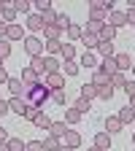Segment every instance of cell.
Returning a JSON list of instances; mask_svg holds the SVG:
<instances>
[{
  "mask_svg": "<svg viewBox=\"0 0 135 151\" xmlns=\"http://www.w3.org/2000/svg\"><path fill=\"white\" fill-rule=\"evenodd\" d=\"M49 97H51V89H49L46 84H35L32 92H30V97H27V103H32V105H38V108L43 111V105H46Z\"/></svg>",
  "mask_w": 135,
  "mask_h": 151,
  "instance_id": "1",
  "label": "cell"
},
{
  "mask_svg": "<svg viewBox=\"0 0 135 151\" xmlns=\"http://www.w3.org/2000/svg\"><path fill=\"white\" fill-rule=\"evenodd\" d=\"M25 51L30 54V57H43V41L38 35H25Z\"/></svg>",
  "mask_w": 135,
  "mask_h": 151,
  "instance_id": "2",
  "label": "cell"
},
{
  "mask_svg": "<svg viewBox=\"0 0 135 151\" xmlns=\"http://www.w3.org/2000/svg\"><path fill=\"white\" fill-rule=\"evenodd\" d=\"M22 84H25L27 89H32L35 84H43V78H41L32 68H22Z\"/></svg>",
  "mask_w": 135,
  "mask_h": 151,
  "instance_id": "3",
  "label": "cell"
},
{
  "mask_svg": "<svg viewBox=\"0 0 135 151\" xmlns=\"http://www.w3.org/2000/svg\"><path fill=\"white\" fill-rule=\"evenodd\" d=\"M105 8H103V0H92L89 3V19H95V22H105Z\"/></svg>",
  "mask_w": 135,
  "mask_h": 151,
  "instance_id": "4",
  "label": "cell"
},
{
  "mask_svg": "<svg viewBox=\"0 0 135 151\" xmlns=\"http://www.w3.org/2000/svg\"><path fill=\"white\" fill-rule=\"evenodd\" d=\"M25 30H27V32H38V30H43V19H41V14L30 11V14H27V24H25Z\"/></svg>",
  "mask_w": 135,
  "mask_h": 151,
  "instance_id": "5",
  "label": "cell"
},
{
  "mask_svg": "<svg viewBox=\"0 0 135 151\" xmlns=\"http://www.w3.org/2000/svg\"><path fill=\"white\" fill-rule=\"evenodd\" d=\"M43 84H46L49 89H65V76H62L60 70H57V73H49Z\"/></svg>",
  "mask_w": 135,
  "mask_h": 151,
  "instance_id": "6",
  "label": "cell"
},
{
  "mask_svg": "<svg viewBox=\"0 0 135 151\" xmlns=\"http://www.w3.org/2000/svg\"><path fill=\"white\" fill-rule=\"evenodd\" d=\"M105 24H111L113 30H119L122 24H127V19H124V11H119V8H113L111 14H108V22Z\"/></svg>",
  "mask_w": 135,
  "mask_h": 151,
  "instance_id": "7",
  "label": "cell"
},
{
  "mask_svg": "<svg viewBox=\"0 0 135 151\" xmlns=\"http://www.w3.org/2000/svg\"><path fill=\"white\" fill-rule=\"evenodd\" d=\"M6 41H25V27L22 24H8V32H6Z\"/></svg>",
  "mask_w": 135,
  "mask_h": 151,
  "instance_id": "8",
  "label": "cell"
},
{
  "mask_svg": "<svg viewBox=\"0 0 135 151\" xmlns=\"http://www.w3.org/2000/svg\"><path fill=\"white\" fill-rule=\"evenodd\" d=\"M92 84L97 86V89H100V86H108V84H111V76L103 73L100 68H95V73H92Z\"/></svg>",
  "mask_w": 135,
  "mask_h": 151,
  "instance_id": "9",
  "label": "cell"
},
{
  "mask_svg": "<svg viewBox=\"0 0 135 151\" xmlns=\"http://www.w3.org/2000/svg\"><path fill=\"white\" fill-rule=\"evenodd\" d=\"M62 146H70V148H79L81 146V135L76 129H68L65 132V138H62Z\"/></svg>",
  "mask_w": 135,
  "mask_h": 151,
  "instance_id": "10",
  "label": "cell"
},
{
  "mask_svg": "<svg viewBox=\"0 0 135 151\" xmlns=\"http://www.w3.org/2000/svg\"><path fill=\"white\" fill-rule=\"evenodd\" d=\"M68 129H70V127H68L65 122H51V127H49V135H54V138H60V140H62Z\"/></svg>",
  "mask_w": 135,
  "mask_h": 151,
  "instance_id": "11",
  "label": "cell"
},
{
  "mask_svg": "<svg viewBox=\"0 0 135 151\" xmlns=\"http://www.w3.org/2000/svg\"><path fill=\"white\" fill-rule=\"evenodd\" d=\"M79 41L87 46V51H92V49H97L100 38H97V35H92V32H81V38H79Z\"/></svg>",
  "mask_w": 135,
  "mask_h": 151,
  "instance_id": "12",
  "label": "cell"
},
{
  "mask_svg": "<svg viewBox=\"0 0 135 151\" xmlns=\"http://www.w3.org/2000/svg\"><path fill=\"white\" fill-rule=\"evenodd\" d=\"M14 19H16V11H14V6H11V0H8V3H6V8L0 11V22L14 24Z\"/></svg>",
  "mask_w": 135,
  "mask_h": 151,
  "instance_id": "13",
  "label": "cell"
},
{
  "mask_svg": "<svg viewBox=\"0 0 135 151\" xmlns=\"http://www.w3.org/2000/svg\"><path fill=\"white\" fill-rule=\"evenodd\" d=\"M122 122H119V116H108L105 119V132H108V135H113V132H122Z\"/></svg>",
  "mask_w": 135,
  "mask_h": 151,
  "instance_id": "14",
  "label": "cell"
},
{
  "mask_svg": "<svg viewBox=\"0 0 135 151\" xmlns=\"http://www.w3.org/2000/svg\"><path fill=\"white\" fill-rule=\"evenodd\" d=\"M95 146H97L100 151H108L111 148V135L108 132H97V135H95Z\"/></svg>",
  "mask_w": 135,
  "mask_h": 151,
  "instance_id": "15",
  "label": "cell"
},
{
  "mask_svg": "<svg viewBox=\"0 0 135 151\" xmlns=\"http://www.w3.org/2000/svg\"><path fill=\"white\" fill-rule=\"evenodd\" d=\"M79 97H84V100H89V103H92L95 97H97V86H95L92 81H89V84H84V86H81V94H79Z\"/></svg>",
  "mask_w": 135,
  "mask_h": 151,
  "instance_id": "16",
  "label": "cell"
},
{
  "mask_svg": "<svg viewBox=\"0 0 135 151\" xmlns=\"http://www.w3.org/2000/svg\"><path fill=\"white\" fill-rule=\"evenodd\" d=\"M113 60H116V68H119L122 73L132 68V60H130V54H113Z\"/></svg>",
  "mask_w": 135,
  "mask_h": 151,
  "instance_id": "17",
  "label": "cell"
},
{
  "mask_svg": "<svg viewBox=\"0 0 135 151\" xmlns=\"http://www.w3.org/2000/svg\"><path fill=\"white\" fill-rule=\"evenodd\" d=\"M25 105H27V100H25V97H11V100H8V108H11L14 113H19V116L25 113Z\"/></svg>",
  "mask_w": 135,
  "mask_h": 151,
  "instance_id": "18",
  "label": "cell"
},
{
  "mask_svg": "<svg viewBox=\"0 0 135 151\" xmlns=\"http://www.w3.org/2000/svg\"><path fill=\"white\" fill-rule=\"evenodd\" d=\"M97 68H100L103 73H108V76H113V73L119 70V68H116V60H113V57H105V60H103V62H100Z\"/></svg>",
  "mask_w": 135,
  "mask_h": 151,
  "instance_id": "19",
  "label": "cell"
},
{
  "mask_svg": "<svg viewBox=\"0 0 135 151\" xmlns=\"http://www.w3.org/2000/svg\"><path fill=\"white\" fill-rule=\"evenodd\" d=\"M60 146H62L60 138H54V135H46L43 138V151H60Z\"/></svg>",
  "mask_w": 135,
  "mask_h": 151,
  "instance_id": "20",
  "label": "cell"
},
{
  "mask_svg": "<svg viewBox=\"0 0 135 151\" xmlns=\"http://www.w3.org/2000/svg\"><path fill=\"white\" fill-rule=\"evenodd\" d=\"M11 6H14V11H16V14H30L32 0H11Z\"/></svg>",
  "mask_w": 135,
  "mask_h": 151,
  "instance_id": "21",
  "label": "cell"
},
{
  "mask_svg": "<svg viewBox=\"0 0 135 151\" xmlns=\"http://www.w3.org/2000/svg\"><path fill=\"white\" fill-rule=\"evenodd\" d=\"M79 65H81V68H97L100 62H97V57H95L92 51H84V54H81V62H79Z\"/></svg>",
  "mask_w": 135,
  "mask_h": 151,
  "instance_id": "22",
  "label": "cell"
},
{
  "mask_svg": "<svg viewBox=\"0 0 135 151\" xmlns=\"http://www.w3.org/2000/svg\"><path fill=\"white\" fill-rule=\"evenodd\" d=\"M38 113H41V108H38V105H32V103H27V105H25V113H22V119L35 122V119H38Z\"/></svg>",
  "mask_w": 135,
  "mask_h": 151,
  "instance_id": "23",
  "label": "cell"
},
{
  "mask_svg": "<svg viewBox=\"0 0 135 151\" xmlns=\"http://www.w3.org/2000/svg\"><path fill=\"white\" fill-rule=\"evenodd\" d=\"M116 116H119V122H122V124H130V122H135V111H132L130 105H124V108L116 113Z\"/></svg>",
  "mask_w": 135,
  "mask_h": 151,
  "instance_id": "24",
  "label": "cell"
},
{
  "mask_svg": "<svg viewBox=\"0 0 135 151\" xmlns=\"http://www.w3.org/2000/svg\"><path fill=\"white\" fill-rule=\"evenodd\" d=\"M124 84H127V76H124L122 70H116V73L111 76V86H113V89H124Z\"/></svg>",
  "mask_w": 135,
  "mask_h": 151,
  "instance_id": "25",
  "label": "cell"
},
{
  "mask_svg": "<svg viewBox=\"0 0 135 151\" xmlns=\"http://www.w3.org/2000/svg\"><path fill=\"white\" fill-rule=\"evenodd\" d=\"M51 103H57V105H65L68 103V92L65 89H51V97H49Z\"/></svg>",
  "mask_w": 135,
  "mask_h": 151,
  "instance_id": "26",
  "label": "cell"
},
{
  "mask_svg": "<svg viewBox=\"0 0 135 151\" xmlns=\"http://www.w3.org/2000/svg\"><path fill=\"white\" fill-rule=\"evenodd\" d=\"M97 51H100L103 60H105V57H113V54H116V51H113V43H111V41H100V43H97Z\"/></svg>",
  "mask_w": 135,
  "mask_h": 151,
  "instance_id": "27",
  "label": "cell"
},
{
  "mask_svg": "<svg viewBox=\"0 0 135 151\" xmlns=\"http://www.w3.org/2000/svg\"><path fill=\"white\" fill-rule=\"evenodd\" d=\"M43 35H46V41H60L62 30L57 27V24H49V27H43Z\"/></svg>",
  "mask_w": 135,
  "mask_h": 151,
  "instance_id": "28",
  "label": "cell"
},
{
  "mask_svg": "<svg viewBox=\"0 0 135 151\" xmlns=\"http://www.w3.org/2000/svg\"><path fill=\"white\" fill-rule=\"evenodd\" d=\"M32 124H35L38 129H43V132H49V127H51V119H49V116H46V113L41 111V113H38V119H35Z\"/></svg>",
  "mask_w": 135,
  "mask_h": 151,
  "instance_id": "29",
  "label": "cell"
},
{
  "mask_svg": "<svg viewBox=\"0 0 135 151\" xmlns=\"http://www.w3.org/2000/svg\"><path fill=\"white\" fill-rule=\"evenodd\" d=\"M43 70H46V76L60 70V62H57V57H43Z\"/></svg>",
  "mask_w": 135,
  "mask_h": 151,
  "instance_id": "30",
  "label": "cell"
},
{
  "mask_svg": "<svg viewBox=\"0 0 135 151\" xmlns=\"http://www.w3.org/2000/svg\"><path fill=\"white\" fill-rule=\"evenodd\" d=\"M60 68L65 70V76H76V73L81 70V65L76 62V60H65V65H60Z\"/></svg>",
  "mask_w": 135,
  "mask_h": 151,
  "instance_id": "31",
  "label": "cell"
},
{
  "mask_svg": "<svg viewBox=\"0 0 135 151\" xmlns=\"http://www.w3.org/2000/svg\"><path fill=\"white\" fill-rule=\"evenodd\" d=\"M27 68H32L38 76H41V78H43V76H46V70H43V57H32V60H30V65Z\"/></svg>",
  "mask_w": 135,
  "mask_h": 151,
  "instance_id": "32",
  "label": "cell"
},
{
  "mask_svg": "<svg viewBox=\"0 0 135 151\" xmlns=\"http://www.w3.org/2000/svg\"><path fill=\"white\" fill-rule=\"evenodd\" d=\"M97 38H100V41H111V43H113V38H116V30H113L111 24H103V30H100V35H97Z\"/></svg>",
  "mask_w": 135,
  "mask_h": 151,
  "instance_id": "33",
  "label": "cell"
},
{
  "mask_svg": "<svg viewBox=\"0 0 135 151\" xmlns=\"http://www.w3.org/2000/svg\"><path fill=\"white\" fill-rule=\"evenodd\" d=\"M46 57H54V54H60V49H62V41H46Z\"/></svg>",
  "mask_w": 135,
  "mask_h": 151,
  "instance_id": "34",
  "label": "cell"
},
{
  "mask_svg": "<svg viewBox=\"0 0 135 151\" xmlns=\"http://www.w3.org/2000/svg\"><path fill=\"white\" fill-rule=\"evenodd\" d=\"M79 122H81V113L76 108H68L65 111V124H79Z\"/></svg>",
  "mask_w": 135,
  "mask_h": 151,
  "instance_id": "35",
  "label": "cell"
},
{
  "mask_svg": "<svg viewBox=\"0 0 135 151\" xmlns=\"http://www.w3.org/2000/svg\"><path fill=\"white\" fill-rule=\"evenodd\" d=\"M103 24H105V22H95V19H89V22H87V27H84V32H92V35H100Z\"/></svg>",
  "mask_w": 135,
  "mask_h": 151,
  "instance_id": "36",
  "label": "cell"
},
{
  "mask_svg": "<svg viewBox=\"0 0 135 151\" xmlns=\"http://www.w3.org/2000/svg\"><path fill=\"white\" fill-rule=\"evenodd\" d=\"M65 32H68V41H79V38H81V32H84V27H79V24H70Z\"/></svg>",
  "mask_w": 135,
  "mask_h": 151,
  "instance_id": "37",
  "label": "cell"
},
{
  "mask_svg": "<svg viewBox=\"0 0 135 151\" xmlns=\"http://www.w3.org/2000/svg\"><path fill=\"white\" fill-rule=\"evenodd\" d=\"M41 19H43V27H49V24H54V22H57V11H54V8H49V11H43V14H41Z\"/></svg>",
  "mask_w": 135,
  "mask_h": 151,
  "instance_id": "38",
  "label": "cell"
},
{
  "mask_svg": "<svg viewBox=\"0 0 135 151\" xmlns=\"http://www.w3.org/2000/svg\"><path fill=\"white\" fill-rule=\"evenodd\" d=\"M97 97L108 103V100L113 97V86H111V84H108V86H100V89H97Z\"/></svg>",
  "mask_w": 135,
  "mask_h": 151,
  "instance_id": "39",
  "label": "cell"
},
{
  "mask_svg": "<svg viewBox=\"0 0 135 151\" xmlns=\"http://www.w3.org/2000/svg\"><path fill=\"white\" fill-rule=\"evenodd\" d=\"M6 143H8L11 151H25V140H22V138H8Z\"/></svg>",
  "mask_w": 135,
  "mask_h": 151,
  "instance_id": "40",
  "label": "cell"
},
{
  "mask_svg": "<svg viewBox=\"0 0 135 151\" xmlns=\"http://www.w3.org/2000/svg\"><path fill=\"white\" fill-rule=\"evenodd\" d=\"M32 6H35V14H43L51 8V0H32Z\"/></svg>",
  "mask_w": 135,
  "mask_h": 151,
  "instance_id": "41",
  "label": "cell"
},
{
  "mask_svg": "<svg viewBox=\"0 0 135 151\" xmlns=\"http://www.w3.org/2000/svg\"><path fill=\"white\" fill-rule=\"evenodd\" d=\"M60 54L65 57V60H73V57H76V46H73V43H62Z\"/></svg>",
  "mask_w": 135,
  "mask_h": 151,
  "instance_id": "42",
  "label": "cell"
},
{
  "mask_svg": "<svg viewBox=\"0 0 135 151\" xmlns=\"http://www.w3.org/2000/svg\"><path fill=\"white\" fill-rule=\"evenodd\" d=\"M54 24H57V27H60V30L65 32V30H68V27H70L73 22H70V19H68L65 14H57V22H54Z\"/></svg>",
  "mask_w": 135,
  "mask_h": 151,
  "instance_id": "43",
  "label": "cell"
},
{
  "mask_svg": "<svg viewBox=\"0 0 135 151\" xmlns=\"http://www.w3.org/2000/svg\"><path fill=\"white\" fill-rule=\"evenodd\" d=\"M73 108H76V111H79V113H81V116H84V113L89 111V100H84V97H79V100H76V103H73Z\"/></svg>",
  "mask_w": 135,
  "mask_h": 151,
  "instance_id": "44",
  "label": "cell"
},
{
  "mask_svg": "<svg viewBox=\"0 0 135 151\" xmlns=\"http://www.w3.org/2000/svg\"><path fill=\"white\" fill-rule=\"evenodd\" d=\"M25 151H43V140H27Z\"/></svg>",
  "mask_w": 135,
  "mask_h": 151,
  "instance_id": "45",
  "label": "cell"
},
{
  "mask_svg": "<svg viewBox=\"0 0 135 151\" xmlns=\"http://www.w3.org/2000/svg\"><path fill=\"white\" fill-rule=\"evenodd\" d=\"M8 54H11V43L8 41H0V60H6Z\"/></svg>",
  "mask_w": 135,
  "mask_h": 151,
  "instance_id": "46",
  "label": "cell"
},
{
  "mask_svg": "<svg viewBox=\"0 0 135 151\" xmlns=\"http://www.w3.org/2000/svg\"><path fill=\"white\" fill-rule=\"evenodd\" d=\"M124 94H127L130 100H135V81H127L124 84Z\"/></svg>",
  "mask_w": 135,
  "mask_h": 151,
  "instance_id": "47",
  "label": "cell"
},
{
  "mask_svg": "<svg viewBox=\"0 0 135 151\" xmlns=\"http://www.w3.org/2000/svg\"><path fill=\"white\" fill-rule=\"evenodd\" d=\"M124 19H127V24H135V8H130V6H127V11H124Z\"/></svg>",
  "mask_w": 135,
  "mask_h": 151,
  "instance_id": "48",
  "label": "cell"
},
{
  "mask_svg": "<svg viewBox=\"0 0 135 151\" xmlns=\"http://www.w3.org/2000/svg\"><path fill=\"white\" fill-rule=\"evenodd\" d=\"M6 113H11V108H8V100H0V116H6Z\"/></svg>",
  "mask_w": 135,
  "mask_h": 151,
  "instance_id": "49",
  "label": "cell"
},
{
  "mask_svg": "<svg viewBox=\"0 0 135 151\" xmlns=\"http://www.w3.org/2000/svg\"><path fill=\"white\" fill-rule=\"evenodd\" d=\"M8 78H11V76H8V70H6V68H0V86H3Z\"/></svg>",
  "mask_w": 135,
  "mask_h": 151,
  "instance_id": "50",
  "label": "cell"
},
{
  "mask_svg": "<svg viewBox=\"0 0 135 151\" xmlns=\"http://www.w3.org/2000/svg\"><path fill=\"white\" fill-rule=\"evenodd\" d=\"M6 32H8V24L0 22V41H6Z\"/></svg>",
  "mask_w": 135,
  "mask_h": 151,
  "instance_id": "51",
  "label": "cell"
},
{
  "mask_svg": "<svg viewBox=\"0 0 135 151\" xmlns=\"http://www.w3.org/2000/svg\"><path fill=\"white\" fill-rule=\"evenodd\" d=\"M6 140H8V132H6L3 127H0V143H6Z\"/></svg>",
  "mask_w": 135,
  "mask_h": 151,
  "instance_id": "52",
  "label": "cell"
},
{
  "mask_svg": "<svg viewBox=\"0 0 135 151\" xmlns=\"http://www.w3.org/2000/svg\"><path fill=\"white\" fill-rule=\"evenodd\" d=\"M0 151H11V148H8V143H0Z\"/></svg>",
  "mask_w": 135,
  "mask_h": 151,
  "instance_id": "53",
  "label": "cell"
},
{
  "mask_svg": "<svg viewBox=\"0 0 135 151\" xmlns=\"http://www.w3.org/2000/svg\"><path fill=\"white\" fill-rule=\"evenodd\" d=\"M60 151H76V148H70V146H60Z\"/></svg>",
  "mask_w": 135,
  "mask_h": 151,
  "instance_id": "54",
  "label": "cell"
},
{
  "mask_svg": "<svg viewBox=\"0 0 135 151\" xmlns=\"http://www.w3.org/2000/svg\"><path fill=\"white\" fill-rule=\"evenodd\" d=\"M6 3H8V0H0V11H3V8H6Z\"/></svg>",
  "mask_w": 135,
  "mask_h": 151,
  "instance_id": "55",
  "label": "cell"
},
{
  "mask_svg": "<svg viewBox=\"0 0 135 151\" xmlns=\"http://www.w3.org/2000/svg\"><path fill=\"white\" fill-rule=\"evenodd\" d=\"M130 108H132V111H135V100H130Z\"/></svg>",
  "mask_w": 135,
  "mask_h": 151,
  "instance_id": "56",
  "label": "cell"
},
{
  "mask_svg": "<svg viewBox=\"0 0 135 151\" xmlns=\"http://www.w3.org/2000/svg\"><path fill=\"white\" fill-rule=\"evenodd\" d=\"M89 151H100V148H97V146H92V148H89Z\"/></svg>",
  "mask_w": 135,
  "mask_h": 151,
  "instance_id": "57",
  "label": "cell"
},
{
  "mask_svg": "<svg viewBox=\"0 0 135 151\" xmlns=\"http://www.w3.org/2000/svg\"><path fill=\"white\" fill-rule=\"evenodd\" d=\"M132 143H135V132H132Z\"/></svg>",
  "mask_w": 135,
  "mask_h": 151,
  "instance_id": "58",
  "label": "cell"
},
{
  "mask_svg": "<svg viewBox=\"0 0 135 151\" xmlns=\"http://www.w3.org/2000/svg\"><path fill=\"white\" fill-rule=\"evenodd\" d=\"M132 76H135V65H132Z\"/></svg>",
  "mask_w": 135,
  "mask_h": 151,
  "instance_id": "59",
  "label": "cell"
},
{
  "mask_svg": "<svg viewBox=\"0 0 135 151\" xmlns=\"http://www.w3.org/2000/svg\"><path fill=\"white\" fill-rule=\"evenodd\" d=\"M0 68H3V60H0Z\"/></svg>",
  "mask_w": 135,
  "mask_h": 151,
  "instance_id": "60",
  "label": "cell"
},
{
  "mask_svg": "<svg viewBox=\"0 0 135 151\" xmlns=\"http://www.w3.org/2000/svg\"><path fill=\"white\" fill-rule=\"evenodd\" d=\"M0 100H3V97H0Z\"/></svg>",
  "mask_w": 135,
  "mask_h": 151,
  "instance_id": "61",
  "label": "cell"
}]
</instances>
